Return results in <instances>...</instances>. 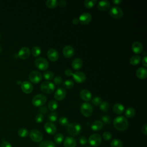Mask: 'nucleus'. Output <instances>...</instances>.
Returning a JSON list of instances; mask_svg holds the SVG:
<instances>
[{"instance_id":"obj_20","label":"nucleus","mask_w":147,"mask_h":147,"mask_svg":"<svg viewBox=\"0 0 147 147\" xmlns=\"http://www.w3.org/2000/svg\"><path fill=\"white\" fill-rule=\"evenodd\" d=\"M80 98L86 102H88L91 99L92 94L90 91L87 89H83L80 92Z\"/></svg>"},{"instance_id":"obj_38","label":"nucleus","mask_w":147,"mask_h":147,"mask_svg":"<svg viewBox=\"0 0 147 147\" xmlns=\"http://www.w3.org/2000/svg\"><path fill=\"white\" fill-rule=\"evenodd\" d=\"M99 108L102 111L106 112L109 110V104L106 101H102L99 105Z\"/></svg>"},{"instance_id":"obj_10","label":"nucleus","mask_w":147,"mask_h":147,"mask_svg":"<svg viewBox=\"0 0 147 147\" xmlns=\"http://www.w3.org/2000/svg\"><path fill=\"white\" fill-rule=\"evenodd\" d=\"M29 79L33 83H38L42 79L41 74L39 71H33L29 75Z\"/></svg>"},{"instance_id":"obj_52","label":"nucleus","mask_w":147,"mask_h":147,"mask_svg":"<svg viewBox=\"0 0 147 147\" xmlns=\"http://www.w3.org/2000/svg\"><path fill=\"white\" fill-rule=\"evenodd\" d=\"M57 4L61 7H64L67 5V2L64 0H61L59 2H57Z\"/></svg>"},{"instance_id":"obj_6","label":"nucleus","mask_w":147,"mask_h":147,"mask_svg":"<svg viewBox=\"0 0 147 147\" xmlns=\"http://www.w3.org/2000/svg\"><path fill=\"white\" fill-rule=\"evenodd\" d=\"M80 112L84 117H89L92 114L93 108L90 103L88 102H84L81 105Z\"/></svg>"},{"instance_id":"obj_42","label":"nucleus","mask_w":147,"mask_h":147,"mask_svg":"<svg viewBox=\"0 0 147 147\" xmlns=\"http://www.w3.org/2000/svg\"><path fill=\"white\" fill-rule=\"evenodd\" d=\"M48 118L51 122H54L57 119V114L56 113H52L49 114Z\"/></svg>"},{"instance_id":"obj_48","label":"nucleus","mask_w":147,"mask_h":147,"mask_svg":"<svg viewBox=\"0 0 147 147\" xmlns=\"http://www.w3.org/2000/svg\"><path fill=\"white\" fill-rule=\"evenodd\" d=\"M0 147H12V146L8 141H3L1 143Z\"/></svg>"},{"instance_id":"obj_37","label":"nucleus","mask_w":147,"mask_h":147,"mask_svg":"<svg viewBox=\"0 0 147 147\" xmlns=\"http://www.w3.org/2000/svg\"><path fill=\"white\" fill-rule=\"evenodd\" d=\"M96 2V1L95 0H86L84 2V5L86 8L90 9L95 6Z\"/></svg>"},{"instance_id":"obj_1","label":"nucleus","mask_w":147,"mask_h":147,"mask_svg":"<svg viewBox=\"0 0 147 147\" xmlns=\"http://www.w3.org/2000/svg\"><path fill=\"white\" fill-rule=\"evenodd\" d=\"M114 127L119 131H124L128 127V121L127 119L122 115L117 117L113 121Z\"/></svg>"},{"instance_id":"obj_27","label":"nucleus","mask_w":147,"mask_h":147,"mask_svg":"<svg viewBox=\"0 0 147 147\" xmlns=\"http://www.w3.org/2000/svg\"><path fill=\"white\" fill-rule=\"evenodd\" d=\"M38 147H56L53 142L49 140H45L41 141L39 144Z\"/></svg>"},{"instance_id":"obj_40","label":"nucleus","mask_w":147,"mask_h":147,"mask_svg":"<svg viewBox=\"0 0 147 147\" xmlns=\"http://www.w3.org/2000/svg\"><path fill=\"white\" fill-rule=\"evenodd\" d=\"M63 85L65 88H72L74 86V83L71 80H67L63 83Z\"/></svg>"},{"instance_id":"obj_47","label":"nucleus","mask_w":147,"mask_h":147,"mask_svg":"<svg viewBox=\"0 0 147 147\" xmlns=\"http://www.w3.org/2000/svg\"><path fill=\"white\" fill-rule=\"evenodd\" d=\"M88 142V140L87 139V138L84 136H82L80 138H79V142L82 145H86Z\"/></svg>"},{"instance_id":"obj_58","label":"nucleus","mask_w":147,"mask_h":147,"mask_svg":"<svg viewBox=\"0 0 147 147\" xmlns=\"http://www.w3.org/2000/svg\"><path fill=\"white\" fill-rule=\"evenodd\" d=\"M0 38H1V34H0Z\"/></svg>"},{"instance_id":"obj_21","label":"nucleus","mask_w":147,"mask_h":147,"mask_svg":"<svg viewBox=\"0 0 147 147\" xmlns=\"http://www.w3.org/2000/svg\"><path fill=\"white\" fill-rule=\"evenodd\" d=\"M76 140L72 137H67L64 141V147H76Z\"/></svg>"},{"instance_id":"obj_44","label":"nucleus","mask_w":147,"mask_h":147,"mask_svg":"<svg viewBox=\"0 0 147 147\" xmlns=\"http://www.w3.org/2000/svg\"><path fill=\"white\" fill-rule=\"evenodd\" d=\"M44 117L42 114H38L35 117V121L38 123H40L44 121Z\"/></svg>"},{"instance_id":"obj_18","label":"nucleus","mask_w":147,"mask_h":147,"mask_svg":"<svg viewBox=\"0 0 147 147\" xmlns=\"http://www.w3.org/2000/svg\"><path fill=\"white\" fill-rule=\"evenodd\" d=\"M44 129L45 131L49 134H54L56 132V126L51 122H48L44 125Z\"/></svg>"},{"instance_id":"obj_53","label":"nucleus","mask_w":147,"mask_h":147,"mask_svg":"<svg viewBox=\"0 0 147 147\" xmlns=\"http://www.w3.org/2000/svg\"><path fill=\"white\" fill-rule=\"evenodd\" d=\"M142 65L145 67V68L147 67V57L146 56H145L142 59Z\"/></svg>"},{"instance_id":"obj_55","label":"nucleus","mask_w":147,"mask_h":147,"mask_svg":"<svg viewBox=\"0 0 147 147\" xmlns=\"http://www.w3.org/2000/svg\"><path fill=\"white\" fill-rule=\"evenodd\" d=\"M79 22V19L76 18H74V19H73V20H72V23H73L74 24H75V25H76V24H78Z\"/></svg>"},{"instance_id":"obj_19","label":"nucleus","mask_w":147,"mask_h":147,"mask_svg":"<svg viewBox=\"0 0 147 147\" xmlns=\"http://www.w3.org/2000/svg\"><path fill=\"white\" fill-rule=\"evenodd\" d=\"M131 49L136 54L141 53L143 51V45L140 41H135L131 45Z\"/></svg>"},{"instance_id":"obj_43","label":"nucleus","mask_w":147,"mask_h":147,"mask_svg":"<svg viewBox=\"0 0 147 147\" xmlns=\"http://www.w3.org/2000/svg\"><path fill=\"white\" fill-rule=\"evenodd\" d=\"M102 137L105 141H110L112 138V134L109 131H105L102 134Z\"/></svg>"},{"instance_id":"obj_41","label":"nucleus","mask_w":147,"mask_h":147,"mask_svg":"<svg viewBox=\"0 0 147 147\" xmlns=\"http://www.w3.org/2000/svg\"><path fill=\"white\" fill-rule=\"evenodd\" d=\"M91 102H92V103L94 105H95V106H99L100 104L101 103V102H102V99L100 97L96 96H95L94 98H93L92 99Z\"/></svg>"},{"instance_id":"obj_16","label":"nucleus","mask_w":147,"mask_h":147,"mask_svg":"<svg viewBox=\"0 0 147 147\" xmlns=\"http://www.w3.org/2000/svg\"><path fill=\"white\" fill-rule=\"evenodd\" d=\"M47 56L52 61H56L59 59V53L55 49L51 48L47 52Z\"/></svg>"},{"instance_id":"obj_34","label":"nucleus","mask_w":147,"mask_h":147,"mask_svg":"<svg viewBox=\"0 0 147 147\" xmlns=\"http://www.w3.org/2000/svg\"><path fill=\"white\" fill-rule=\"evenodd\" d=\"M18 134L20 137L24 138L29 135V131L26 128L22 127L18 130Z\"/></svg>"},{"instance_id":"obj_9","label":"nucleus","mask_w":147,"mask_h":147,"mask_svg":"<svg viewBox=\"0 0 147 147\" xmlns=\"http://www.w3.org/2000/svg\"><path fill=\"white\" fill-rule=\"evenodd\" d=\"M109 13L113 18L115 19H120L123 15V10L118 6L112 7L109 11Z\"/></svg>"},{"instance_id":"obj_17","label":"nucleus","mask_w":147,"mask_h":147,"mask_svg":"<svg viewBox=\"0 0 147 147\" xmlns=\"http://www.w3.org/2000/svg\"><path fill=\"white\" fill-rule=\"evenodd\" d=\"M75 51L71 45H66L63 49V54L66 58H71L74 55Z\"/></svg>"},{"instance_id":"obj_33","label":"nucleus","mask_w":147,"mask_h":147,"mask_svg":"<svg viewBox=\"0 0 147 147\" xmlns=\"http://www.w3.org/2000/svg\"><path fill=\"white\" fill-rule=\"evenodd\" d=\"M58 107V104L55 100H52L48 103V109L51 111H53L57 109Z\"/></svg>"},{"instance_id":"obj_22","label":"nucleus","mask_w":147,"mask_h":147,"mask_svg":"<svg viewBox=\"0 0 147 147\" xmlns=\"http://www.w3.org/2000/svg\"><path fill=\"white\" fill-rule=\"evenodd\" d=\"M110 6V2L108 1H100L98 3V9L100 11H106Z\"/></svg>"},{"instance_id":"obj_32","label":"nucleus","mask_w":147,"mask_h":147,"mask_svg":"<svg viewBox=\"0 0 147 147\" xmlns=\"http://www.w3.org/2000/svg\"><path fill=\"white\" fill-rule=\"evenodd\" d=\"M135 114V110L133 107L127 108L125 111V115L127 118H131Z\"/></svg>"},{"instance_id":"obj_25","label":"nucleus","mask_w":147,"mask_h":147,"mask_svg":"<svg viewBox=\"0 0 147 147\" xmlns=\"http://www.w3.org/2000/svg\"><path fill=\"white\" fill-rule=\"evenodd\" d=\"M113 110L114 113H115L116 114L119 115L122 114L124 112L125 107L121 103H116L113 106Z\"/></svg>"},{"instance_id":"obj_30","label":"nucleus","mask_w":147,"mask_h":147,"mask_svg":"<svg viewBox=\"0 0 147 147\" xmlns=\"http://www.w3.org/2000/svg\"><path fill=\"white\" fill-rule=\"evenodd\" d=\"M110 146L111 147H122L123 143L119 139H117V138L113 139V140H111L110 142Z\"/></svg>"},{"instance_id":"obj_45","label":"nucleus","mask_w":147,"mask_h":147,"mask_svg":"<svg viewBox=\"0 0 147 147\" xmlns=\"http://www.w3.org/2000/svg\"><path fill=\"white\" fill-rule=\"evenodd\" d=\"M53 84H55L56 85H59L63 83V79L60 76H57L53 79Z\"/></svg>"},{"instance_id":"obj_57","label":"nucleus","mask_w":147,"mask_h":147,"mask_svg":"<svg viewBox=\"0 0 147 147\" xmlns=\"http://www.w3.org/2000/svg\"><path fill=\"white\" fill-rule=\"evenodd\" d=\"M87 147H91V146H87Z\"/></svg>"},{"instance_id":"obj_46","label":"nucleus","mask_w":147,"mask_h":147,"mask_svg":"<svg viewBox=\"0 0 147 147\" xmlns=\"http://www.w3.org/2000/svg\"><path fill=\"white\" fill-rule=\"evenodd\" d=\"M101 119L102 121V122L105 123V124H109L110 123L111 119L110 118V117L107 115H103L101 117Z\"/></svg>"},{"instance_id":"obj_11","label":"nucleus","mask_w":147,"mask_h":147,"mask_svg":"<svg viewBox=\"0 0 147 147\" xmlns=\"http://www.w3.org/2000/svg\"><path fill=\"white\" fill-rule=\"evenodd\" d=\"M72 77L75 82L77 83H82L86 80V76L85 74L80 71H76L73 73Z\"/></svg>"},{"instance_id":"obj_23","label":"nucleus","mask_w":147,"mask_h":147,"mask_svg":"<svg viewBox=\"0 0 147 147\" xmlns=\"http://www.w3.org/2000/svg\"><path fill=\"white\" fill-rule=\"evenodd\" d=\"M136 76L140 79H144L147 76V70L145 67H140L136 71Z\"/></svg>"},{"instance_id":"obj_51","label":"nucleus","mask_w":147,"mask_h":147,"mask_svg":"<svg viewBox=\"0 0 147 147\" xmlns=\"http://www.w3.org/2000/svg\"><path fill=\"white\" fill-rule=\"evenodd\" d=\"M142 132L144 134L146 135L147 134V125L146 124H144L142 127Z\"/></svg>"},{"instance_id":"obj_2","label":"nucleus","mask_w":147,"mask_h":147,"mask_svg":"<svg viewBox=\"0 0 147 147\" xmlns=\"http://www.w3.org/2000/svg\"><path fill=\"white\" fill-rule=\"evenodd\" d=\"M67 131L71 136H76L80 133L82 126L79 123L72 122L67 126Z\"/></svg>"},{"instance_id":"obj_8","label":"nucleus","mask_w":147,"mask_h":147,"mask_svg":"<svg viewBox=\"0 0 147 147\" xmlns=\"http://www.w3.org/2000/svg\"><path fill=\"white\" fill-rule=\"evenodd\" d=\"M30 139L34 142H41L43 138L42 133L37 129H32L29 133Z\"/></svg>"},{"instance_id":"obj_35","label":"nucleus","mask_w":147,"mask_h":147,"mask_svg":"<svg viewBox=\"0 0 147 147\" xmlns=\"http://www.w3.org/2000/svg\"><path fill=\"white\" fill-rule=\"evenodd\" d=\"M57 2L58 1H57L56 0H48L46 1L45 4L48 7L53 9L56 7L58 5Z\"/></svg>"},{"instance_id":"obj_26","label":"nucleus","mask_w":147,"mask_h":147,"mask_svg":"<svg viewBox=\"0 0 147 147\" xmlns=\"http://www.w3.org/2000/svg\"><path fill=\"white\" fill-rule=\"evenodd\" d=\"M103 127V123L100 121H95L91 125V129L94 131H99Z\"/></svg>"},{"instance_id":"obj_39","label":"nucleus","mask_w":147,"mask_h":147,"mask_svg":"<svg viewBox=\"0 0 147 147\" xmlns=\"http://www.w3.org/2000/svg\"><path fill=\"white\" fill-rule=\"evenodd\" d=\"M59 123L63 126H67L69 124L68 119L65 117H61L59 120Z\"/></svg>"},{"instance_id":"obj_5","label":"nucleus","mask_w":147,"mask_h":147,"mask_svg":"<svg viewBox=\"0 0 147 147\" xmlns=\"http://www.w3.org/2000/svg\"><path fill=\"white\" fill-rule=\"evenodd\" d=\"M88 142L91 146L94 147L99 146L102 142L101 136L98 133H94L91 134L88 139Z\"/></svg>"},{"instance_id":"obj_54","label":"nucleus","mask_w":147,"mask_h":147,"mask_svg":"<svg viewBox=\"0 0 147 147\" xmlns=\"http://www.w3.org/2000/svg\"><path fill=\"white\" fill-rule=\"evenodd\" d=\"M122 2L121 0H113V3L115 5H118L119 3H121Z\"/></svg>"},{"instance_id":"obj_4","label":"nucleus","mask_w":147,"mask_h":147,"mask_svg":"<svg viewBox=\"0 0 147 147\" xmlns=\"http://www.w3.org/2000/svg\"><path fill=\"white\" fill-rule=\"evenodd\" d=\"M34 64L36 67L41 71H45L49 67V63L48 61L44 57H37L34 60Z\"/></svg>"},{"instance_id":"obj_49","label":"nucleus","mask_w":147,"mask_h":147,"mask_svg":"<svg viewBox=\"0 0 147 147\" xmlns=\"http://www.w3.org/2000/svg\"><path fill=\"white\" fill-rule=\"evenodd\" d=\"M64 73L67 76H71L73 74V72L71 69H66L64 71Z\"/></svg>"},{"instance_id":"obj_56","label":"nucleus","mask_w":147,"mask_h":147,"mask_svg":"<svg viewBox=\"0 0 147 147\" xmlns=\"http://www.w3.org/2000/svg\"><path fill=\"white\" fill-rule=\"evenodd\" d=\"M1 51H2V48H1V45H0V52H1Z\"/></svg>"},{"instance_id":"obj_31","label":"nucleus","mask_w":147,"mask_h":147,"mask_svg":"<svg viewBox=\"0 0 147 147\" xmlns=\"http://www.w3.org/2000/svg\"><path fill=\"white\" fill-rule=\"evenodd\" d=\"M31 53L34 57H38L41 53V49L39 47L34 46L32 48Z\"/></svg>"},{"instance_id":"obj_29","label":"nucleus","mask_w":147,"mask_h":147,"mask_svg":"<svg viewBox=\"0 0 147 147\" xmlns=\"http://www.w3.org/2000/svg\"><path fill=\"white\" fill-rule=\"evenodd\" d=\"M64 140V136L61 133H57L54 137V141L55 144L57 145H60L62 143Z\"/></svg>"},{"instance_id":"obj_36","label":"nucleus","mask_w":147,"mask_h":147,"mask_svg":"<svg viewBox=\"0 0 147 147\" xmlns=\"http://www.w3.org/2000/svg\"><path fill=\"white\" fill-rule=\"evenodd\" d=\"M43 77L45 80H51L54 77V74L51 71H47L43 73Z\"/></svg>"},{"instance_id":"obj_12","label":"nucleus","mask_w":147,"mask_h":147,"mask_svg":"<svg viewBox=\"0 0 147 147\" xmlns=\"http://www.w3.org/2000/svg\"><path fill=\"white\" fill-rule=\"evenodd\" d=\"M66 96V91L63 87H59L54 94V98L56 100L60 101L62 100Z\"/></svg>"},{"instance_id":"obj_24","label":"nucleus","mask_w":147,"mask_h":147,"mask_svg":"<svg viewBox=\"0 0 147 147\" xmlns=\"http://www.w3.org/2000/svg\"><path fill=\"white\" fill-rule=\"evenodd\" d=\"M83 61L80 58H76L75 59L71 64L72 67L75 70H78L82 68L83 66Z\"/></svg>"},{"instance_id":"obj_3","label":"nucleus","mask_w":147,"mask_h":147,"mask_svg":"<svg viewBox=\"0 0 147 147\" xmlns=\"http://www.w3.org/2000/svg\"><path fill=\"white\" fill-rule=\"evenodd\" d=\"M47 96L43 94H38L34 96L32 99V103L33 106L36 107H40L43 106L47 101Z\"/></svg>"},{"instance_id":"obj_28","label":"nucleus","mask_w":147,"mask_h":147,"mask_svg":"<svg viewBox=\"0 0 147 147\" xmlns=\"http://www.w3.org/2000/svg\"><path fill=\"white\" fill-rule=\"evenodd\" d=\"M141 57L138 55H135L132 56L130 59V63L133 65H136L138 64L141 61Z\"/></svg>"},{"instance_id":"obj_14","label":"nucleus","mask_w":147,"mask_h":147,"mask_svg":"<svg viewBox=\"0 0 147 147\" xmlns=\"http://www.w3.org/2000/svg\"><path fill=\"white\" fill-rule=\"evenodd\" d=\"M30 55V51L28 47H26L21 48L18 52V57L22 60H25L28 59Z\"/></svg>"},{"instance_id":"obj_15","label":"nucleus","mask_w":147,"mask_h":147,"mask_svg":"<svg viewBox=\"0 0 147 147\" xmlns=\"http://www.w3.org/2000/svg\"><path fill=\"white\" fill-rule=\"evenodd\" d=\"M21 88L22 91L25 94H30L33 91V86L28 81H24L21 83Z\"/></svg>"},{"instance_id":"obj_50","label":"nucleus","mask_w":147,"mask_h":147,"mask_svg":"<svg viewBox=\"0 0 147 147\" xmlns=\"http://www.w3.org/2000/svg\"><path fill=\"white\" fill-rule=\"evenodd\" d=\"M40 111L42 114H45V113H47L48 112V109L46 107L42 106L40 108Z\"/></svg>"},{"instance_id":"obj_13","label":"nucleus","mask_w":147,"mask_h":147,"mask_svg":"<svg viewBox=\"0 0 147 147\" xmlns=\"http://www.w3.org/2000/svg\"><path fill=\"white\" fill-rule=\"evenodd\" d=\"M92 17L91 14L87 12H85L82 13L79 18V22L83 25H87L91 21Z\"/></svg>"},{"instance_id":"obj_7","label":"nucleus","mask_w":147,"mask_h":147,"mask_svg":"<svg viewBox=\"0 0 147 147\" xmlns=\"http://www.w3.org/2000/svg\"><path fill=\"white\" fill-rule=\"evenodd\" d=\"M40 87H41V90L44 93L47 94L52 93L55 89V84L53 83L48 81H46L42 83Z\"/></svg>"}]
</instances>
